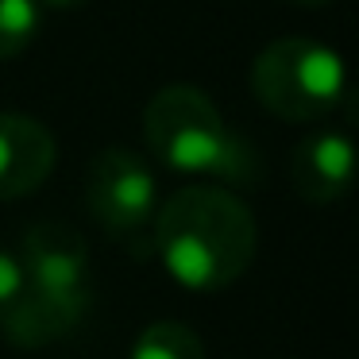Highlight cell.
<instances>
[{
	"mask_svg": "<svg viewBox=\"0 0 359 359\" xmlns=\"http://www.w3.org/2000/svg\"><path fill=\"white\" fill-rule=\"evenodd\" d=\"M255 217L220 186H186L151 220V248L178 286L212 294L236 282L255 259Z\"/></svg>",
	"mask_w": 359,
	"mask_h": 359,
	"instance_id": "cell-1",
	"label": "cell"
},
{
	"mask_svg": "<svg viewBox=\"0 0 359 359\" xmlns=\"http://www.w3.org/2000/svg\"><path fill=\"white\" fill-rule=\"evenodd\" d=\"M151 155L178 174H209L228 186H255L259 158L197 86H163L143 109Z\"/></svg>",
	"mask_w": 359,
	"mask_h": 359,
	"instance_id": "cell-2",
	"label": "cell"
},
{
	"mask_svg": "<svg viewBox=\"0 0 359 359\" xmlns=\"http://www.w3.org/2000/svg\"><path fill=\"white\" fill-rule=\"evenodd\" d=\"M251 93L271 116L290 124H309L348 93L344 62L332 47L313 39H274L251 62Z\"/></svg>",
	"mask_w": 359,
	"mask_h": 359,
	"instance_id": "cell-3",
	"label": "cell"
},
{
	"mask_svg": "<svg viewBox=\"0 0 359 359\" xmlns=\"http://www.w3.org/2000/svg\"><path fill=\"white\" fill-rule=\"evenodd\" d=\"M86 205L89 217L116 243H124L135 259L151 248V220L158 209V186L135 151L104 147L86 170Z\"/></svg>",
	"mask_w": 359,
	"mask_h": 359,
	"instance_id": "cell-4",
	"label": "cell"
},
{
	"mask_svg": "<svg viewBox=\"0 0 359 359\" xmlns=\"http://www.w3.org/2000/svg\"><path fill=\"white\" fill-rule=\"evenodd\" d=\"M20 266H24L27 290L93 305L89 248L81 232H74L70 224H55V220L32 224L24 236V248H20Z\"/></svg>",
	"mask_w": 359,
	"mask_h": 359,
	"instance_id": "cell-5",
	"label": "cell"
},
{
	"mask_svg": "<svg viewBox=\"0 0 359 359\" xmlns=\"http://www.w3.org/2000/svg\"><path fill=\"white\" fill-rule=\"evenodd\" d=\"M58 163L55 135L24 112H0V201L27 197Z\"/></svg>",
	"mask_w": 359,
	"mask_h": 359,
	"instance_id": "cell-6",
	"label": "cell"
},
{
	"mask_svg": "<svg viewBox=\"0 0 359 359\" xmlns=\"http://www.w3.org/2000/svg\"><path fill=\"white\" fill-rule=\"evenodd\" d=\"M294 189L309 205H332L351 189L355 178V147L344 132H313L294 147Z\"/></svg>",
	"mask_w": 359,
	"mask_h": 359,
	"instance_id": "cell-7",
	"label": "cell"
},
{
	"mask_svg": "<svg viewBox=\"0 0 359 359\" xmlns=\"http://www.w3.org/2000/svg\"><path fill=\"white\" fill-rule=\"evenodd\" d=\"M89 305L86 302H66V297H50L39 290L20 294V302L8 309V317L0 320V332L20 348H43L50 340H62L86 320Z\"/></svg>",
	"mask_w": 359,
	"mask_h": 359,
	"instance_id": "cell-8",
	"label": "cell"
},
{
	"mask_svg": "<svg viewBox=\"0 0 359 359\" xmlns=\"http://www.w3.org/2000/svg\"><path fill=\"white\" fill-rule=\"evenodd\" d=\"M132 359H205V344L182 320H155L135 336Z\"/></svg>",
	"mask_w": 359,
	"mask_h": 359,
	"instance_id": "cell-9",
	"label": "cell"
},
{
	"mask_svg": "<svg viewBox=\"0 0 359 359\" xmlns=\"http://www.w3.org/2000/svg\"><path fill=\"white\" fill-rule=\"evenodd\" d=\"M43 8L39 0H0V62L24 55L39 35Z\"/></svg>",
	"mask_w": 359,
	"mask_h": 359,
	"instance_id": "cell-10",
	"label": "cell"
},
{
	"mask_svg": "<svg viewBox=\"0 0 359 359\" xmlns=\"http://www.w3.org/2000/svg\"><path fill=\"white\" fill-rule=\"evenodd\" d=\"M24 294V266L12 251H0V320L8 317V309Z\"/></svg>",
	"mask_w": 359,
	"mask_h": 359,
	"instance_id": "cell-11",
	"label": "cell"
},
{
	"mask_svg": "<svg viewBox=\"0 0 359 359\" xmlns=\"http://www.w3.org/2000/svg\"><path fill=\"white\" fill-rule=\"evenodd\" d=\"M89 0H39V8H55V12H74V8H86Z\"/></svg>",
	"mask_w": 359,
	"mask_h": 359,
	"instance_id": "cell-12",
	"label": "cell"
},
{
	"mask_svg": "<svg viewBox=\"0 0 359 359\" xmlns=\"http://www.w3.org/2000/svg\"><path fill=\"white\" fill-rule=\"evenodd\" d=\"M290 4H302V8H320V4H328V0H290Z\"/></svg>",
	"mask_w": 359,
	"mask_h": 359,
	"instance_id": "cell-13",
	"label": "cell"
}]
</instances>
